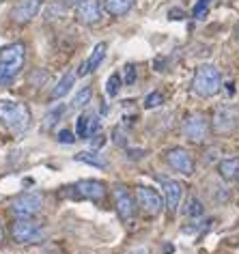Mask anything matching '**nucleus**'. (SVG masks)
<instances>
[{
	"instance_id": "1",
	"label": "nucleus",
	"mask_w": 239,
	"mask_h": 254,
	"mask_svg": "<svg viewBox=\"0 0 239 254\" xmlns=\"http://www.w3.org/2000/svg\"><path fill=\"white\" fill-rule=\"evenodd\" d=\"M24 61H26V48L24 43H9L0 48V86L11 84L20 75Z\"/></svg>"
},
{
	"instance_id": "2",
	"label": "nucleus",
	"mask_w": 239,
	"mask_h": 254,
	"mask_svg": "<svg viewBox=\"0 0 239 254\" xmlns=\"http://www.w3.org/2000/svg\"><path fill=\"white\" fill-rule=\"evenodd\" d=\"M0 123L15 134H22L30 125V110L13 99H0Z\"/></svg>"
},
{
	"instance_id": "3",
	"label": "nucleus",
	"mask_w": 239,
	"mask_h": 254,
	"mask_svg": "<svg viewBox=\"0 0 239 254\" xmlns=\"http://www.w3.org/2000/svg\"><path fill=\"white\" fill-rule=\"evenodd\" d=\"M220 86H222V78H220V71L213 65H200L194 71L192 91L198 97H213L220 91Z\"/></svg>"
},
{
	"instance_id": "4",
	"label": "nucleus",
	"mask_w": 239,
	"mask_h": 254,
	"mask_svg": "<svg viewBox=\"0 0 239 254\" xmlns=\"http://www.w3.org/2000/svg\"><path fill=\"white\" fill-rule=\"evenodd\" d=\"M11 237L15 244H41L46 239V231L39 222L30 218H17L11 226Z\"/></svg>"
},
{
	"instance_id": "5",
	"label": "nucleus",
	"mask_w": 239,
	"mask_h": 254,
	"mask_svg": "<svg viewBox=\"0 0 239 254\" xmlns=\"http://www.w3.org/2000/svg\"><path fill=\"white\" fill-rule=\"evenodd\" d=\"M183 134L190 142L203 144L209 136V119L203 112H190L183 119Z\"/></svg>"
},
{
	"instance_id": "6",
	"label": "nucleus",
	"mask_w": 239,
	"mask_h": 254,
	"mask_svg": "<svg viewBox=\"0 0 239 254\" xmlns=\"http://www.w3.org/2000/svg\"><path fill=\"white\" fill-rule=\"evenodd\" d=\"M239 123V110L235 106H220L216 108L213 112V119H211V125H213V131L218 136H226L231 131H235V127Z\"/></svg>"
},
{
	"instance_id": "7",
	"label": "nucleus",
	"mask_w": 239,
	"mask_h": 254,
	"mask_svg": "<svg viewBox=\"0 0 239 254\" xmlns=\"http://www.w3.org/2000/svg\"><path fill=\"white\" fill-rule=\"evenodd\" d=\"M41 207H43V198L37 192L20 194L17 198L11 200V213L15 218H33V215L41 211Z\"/></svg>"
},
{
	"instance_id": "8",
	"label": "nucleus",
	"mask_w": 239,
	"mask_h": 254,
	"mask_svg": "<svg viewBox=\"0 0 239 254\" xmlns=\"http://www.w3.org/2000/svg\"><path fill=\"white\" fill-rule=\"evenodd\" d=\"M136 200H138V207L142 209L147 215H160L162 207H164V200L162 196L155 192L153 188H147V186H138L136 188Z\"/></svg>"
},
{
	"instance_id": "9",
	"label": "nucleus",
	"mask_w": 239,
	"mask_h": 254,
	"mask_svg": "<svg viewBox=\"0 0 239 254\" xmlns=\"http://www.w3.org/2000/svg\"><path fill=\"white\" fill-rule=\"evenodd\" d=\"M166 162L171 164V168H175L183 177H192L194 175V160H192V155L187 153L185 149L175 147L171 151H166Z\"/></svg>"
},
{
	"instance_id": "10",
	"label": "nucleus",
	"mask_w": 239,
	"mask_h": 254,
	"mask_svg": "<svg viewBox=\"0 0 239 254\" xmlns=\"http://www.w3.org/2000/svg\"><path fill=\"white\" fill-rule=\"evenodd\" d=\"M41 2H43V0H17L13 11H11L13 22L20 24V26L33 22V17L39 13V9H41Z\"/></svg>"
},
{
	"instance_id": "11",
	"label": "nucleus",
	"mask_w": 239,
	"mask_h": 254,
	"mask_svg": "<svg viewBox=\"0 0 239 254\" xmlns=\"http://www.w3.org/2000/svg\"><path fill=\"white\" fill-rule=\"evenodd\" d=\"M75 15H78V22L93 26L102 20V4H99V0H80L75 7Z\"/></svg>"
},
{
	"instance_id": "12",
	"label": "nucleus",
	"mask_w": 239,
	"mask_h": 254,
	"mask_svg": "<svg viewBox=\"0 0 239 254\" xmlns=\"http://www.w3.org/2000/svg\"><path fill=\"white\" fill-rule=\"evenodd\" d=\"M115 205H117V213L121 220H131L136 211V202L131 198L129 190L125 186H117L115 188Z\"/></svg>"
},
{
	"instance_id": "13",
	"label": "nucleus",
	"mask_w": 239,
	"mask_h": 254,
	"mask_svg": "<svg viewBox=\"0 0 239 254\" xmlns=\"http://www.w3.org/2000/svg\"><path fill=\"white\" fill-rule=\"evenodd\" d=\"M75 190V196L78 198H86V200H102L106 196V186L102 181H93V179H84V181H78L73 186Z\"/></svg>"
},
{
	"instance_id": "14",
	"label": "nucleus",
	"mask_w": 239,
	"mask_h": 254,
	"mask_svg": "<svg viewBox=\"0 0 239 254\" xmlns=\"http://www.w3.org/2000/svg\"><path fill=\"white\" fill-rule=\"evenodd\" d=\"M99 129H102V121L93 112L80 114L78 121H75V134H78V138H93L95 134H99Z\"/></svg>"
},
{
	"instance_id": "15",
	"label": "nucleus",
	"mask_w": 239,
	"mask_h": 254,
	"mask_svg": "<svg viewBox=\"0 0 239 254\" xmlns=\"http://www.w3.org/2000/svg\"><path fill=\"white\" fill-rule=\"evenodd\" d=\"M162 188H164V202L168 213L175 215L177 213V207L181 202V194H183V186L175 179H162Z\"/></svg>"
},
{
	"instance_id": "16",
	"label": "nucleus",
	"mask_w": 239,
	"mask_h": 254,
	"mask_svg": "<svg viewBox=\"0 0 239 254\" xmlns=\"http://www.w3.org/2000/svg\"><path fill=\"white\" fill-rule=\"evenodd\" d=\"M106 50H108V46H106V43H97V46L93 48V54L89 56V61H84L82 65H80L78 75H86V73L95 71V69L102 65L104 59H106Z\"/></svg>"
},
{
	"instance_id": "17",
	"label": "nucleus",
	"mask_w": 239,
	"mask_h": 254,
	"mask_svg": "<svg viewBox=\"0 0 239 254\" xmlns=\"http://www.w3.org/2000/svg\"><path fill=\"white\" fill-rule=\"evenodd\" d=\"M75 75L78 73H73V71H67L62 78L59 80V84H56L52 88V93H50V99H60V97H65V95L71 91V86L75 84Z\"/></svg>"
},
{
	"instance_id": "18",
	"label": "nucleus",
	"mask_w": 239,
	"mask_h": 254,
	"mask_svg": "<svg viewBox=\"0 0 239 254\" xmlns=\"http://www.w3.org/2000/svg\"><path fill=\"white\" fill-rule=\"evenodd\" d=\"M104 7L112 17H121L125 13H129L134 7V0H104Z\"/></svg>"
},
{
	"instance_id": "19",
	"label": "nucleus",
	"mask_w": 239,
	"mask_h": 254,
	"mask_svg": "<svg viewBox=\"0 0 239 254\" xmlns=\"http://www.w3.org/2000/svg\"><path fill=\"white\" fill-rule=\"evenodd\" d=\"M75 162L91 164V166H95V168H108V162H106V157H102L97 151H80V153L75 155Z\"/></svg>"
},
{
	"instance_id": "20",
	"label": "nucleus",
	"mask_w": 239,
	"mask_h": 254,
	"mask_svg": "<svg viewBox=\"0 0 239 254\" xmlns=\"http://www.w3.org/2000/svg\"><path fill=\"white\" fill-rule=\"evenodd\" d=\"M218 170L222 179H239V160H222L218 164Z\"/></svg>"
},
{
	"instance_id": "21",
	"label": "nucleus",
	"mask_w": 239,
	"mask_h": 254,
	"mask_svg": "<svg viewBox=\"0 0 239 254\" xmlns=\"http://www.w3.org/2000/svg\"><path fill=\"white\" fill-rule=\"evenodd\" d=\"M65 112H67V106H65V104L54 106L52 110H50V112L46 114V119H43V127H46V129H50V127H54V125L62 119V114H65Z\"/></svg>"
},
{
	"instance_id": "22",
	"label": "nucleus",
	"mask_w": 239,
	"mask_h": 254,
	"mask_svg": "<svg viewBox=\"0 0 239 254\" xmlns=\"http://www.w3.org/2000/svg\"><path fill=\"white\" fill-rule=\"evenodd\" d=\"M91 97H93V91H91L89 86L80 88V91L75 93V97L71 99V108H73V110H78V108H84L91 101Z\"/></svg>"
},
{
	"instance_id": "23",
	"label": "nucleus",
	"mask_w": 239,
	"mask_h": 254,
	"mask_svg": "<svg viewBox=\"0 0 239 254\" xmlns=\"http://www.w3.org/2000/svg\"><path fill=\"white\" fill-rule=\"evenodd\" d=\"M121 84H123V78L121 73H110L108 82H106V93H108V97H117L119 91H121Z\"/></svg>"
},
{
	"instance_id": "24",
	"label": "nucleus",
	"mask_w": 239,
	"mask_h": 254,
	"mask_svg": "<svg viewBox=\"0 0 239 254\" xmlns=\"http://www.w3.org/2000/svg\"><path fill=\"white\" fill-rule=\"evenodd\" d=\"M185 215H190V218H200V215H205L203 202L198 198H190V202H187V207H185Z\"/></svg>"
},
{
	"instance_id": "25",
	"label": "nucleus",
	"mask_w": 239,
	"mask_h": 254,
	"mask_svg": "<svg viewBox=\"0 0 239 254\" xmlns=\"http://www.w3.org/2000/svg\"><path fill=\"white\" fill-rule=\"evenodd\" d=\"M162 104H164V97H162V93H151V95H147V99H144V108L147 110H151V108H160Z\"/></svg>"
},
{
	"instance_id": "26",
	"label": "nucleus",
	"mask_w": 239,
	"mask_h": 254,
	"mask_svg": "<svg viewBox=\"0 0 239 254\" xmlns=\"http://www.w3.org/2000/svg\"><path fill=\"white\" fill-rule=\"evenodd\" d=\"M59 142H60V144H73V142H75L73 131H69V129H60V131H59Z\"/></svg>"
},
{
	"instance_id": "27",
	"label": "nucleus",
	"mask_w": 239,
	"mask_h": 254,
	"mask_svg": "<svg viewBox=\"0 0 239 254\" xmlns=\"http://www.w3.org/2000/svg\"><path fill=\"white\" fill-rule=\"evenodd\" d=\"M134 82H136V67L127 65L125 67V84H134Z\"/></svg>"
},
{
	"instance_id": "28",
	"label": "nucleus",
	"mask_w": 239,
	"mask_h": 254,
	"mask_svg": "<svg viewBox=\"0 0 239 254\" xmlns=\"http://www.w3.org/2000/svg\"><path fill=\"white\" fill-rule=\"evenodd\" d=\"M183 17H185V13L181 9H171V11H168V20L177 22V20H183Z\"/></svg>"
},
{
	"instance_id": "29",
	"label": "nucleus",
	"mask_w": 239,
	"mask_h": 254,
	"mask_svg": "<svg viewBox=\"0 0 239 254\" xmlns=\"http://www.w3.org/2000/svg\"><path fill=\"white\" fill-rule=\"evenodd\" d=\"M93 138H95V140H93V147H104V142H106V136L104 134H95Z\"/></svg>"
},
{
	"instance_id": "30",
	"label": "nucleus",
	"mask_w": 239,
	"mask_h": 254,
	"mask_svg": "<svg viewBox=\"0 0 239 254\" xmlns=\"http://www.w3.org/2000/svg\"><path fill=\"white\" fill-rule=\"evenodd\" d=\"M226 93H229V95L235 93V84H233V82H229V84H226Z\"/></svg>"
},
{
	"instance_id": "31",
	"label": "nucleus",
	"mask_w": 239,
	"mask_h": 254,
	"mask_svg": "<svg viewBox=\"0 0 239 254\" xmlns=\"http://www.w3.org/2000/svg\"><path fill=\"white\" fill-rule=\"evenodd\" d=\"M65 2H67V4H78L80 0H65Z\"/></svg>"
},
{
	"instance_id": "32",
	"label": "nucleus",
	"mask_w": 239,
	"mask_h": 254,
	"mask_svg": "<svg viewBox=\"0 0 239 254\" xmlns=\"http://www.w3.org/2000/svg\"><path fill=\"white\" fill-rule=\"evenodd\" d=\"M235 35H237V39H239V24H237V26H235Z\"/></svg>"
},
{
	"instance_id": "33",
	"label": "nucleus",
	"mask_w": 239,
	"mask_h": 254,
	"mask_svg": "<svg viewBox=\"0 0 239 254\" xmlns=\"http://www.w3.org/2000/svg\"><path fill=\"white\" fill-rule=\"evenodd\" d=\"M0 241H2V224H0Z\"/></svg>"
}]
</instances>
